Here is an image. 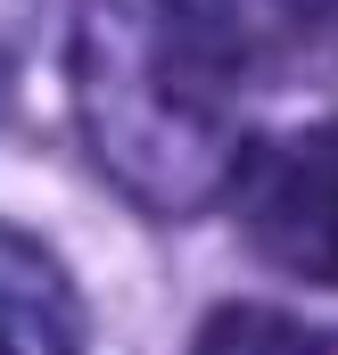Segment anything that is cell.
Returning <instances> with one entry per match:
<instances>
[{
  "label": "cell",
  "mask_w": 338,
  "mask_h": 355,
  "mask_svg": "<svg viewBox=\"0 0 338 355\" xmlns=\"http://www.w3.org/2000/svg\"><path fill=\"white\" fill-rule=\"evenodd\" d=\"M66 83L107 182L157 215L223 198L248 166L240 50L190 0H83Z\"/></svg>",
  "instance_id": "obj_1"
},
{
  "label": "cell",
  "mask_w": 338,
  "mask_h": 355,
  "mask_svg": "<svg viewBox=\"0 0 338 355\" xmlns=\"http://www.w3.org/2000/svg\"><path fill=\"white\" fill-rule=\"evenodd\" d=\"M0 355H83L75 281L17 223H0Z\"/></svg>",
  "instance_id": "obj_2"
},
{
  "label": "cell",
  "mask_w": 338,
  "mask_h": 355,
  "mask_svg": "<svg viewBox=\"0 0 338 355\" xmlns=\"http://www.w3.org/2000/svg\"><path fill=\"white\" fill-rule=\"evenodd\" d=\"M198 355H314V339L297 331V322H281V314H223L206 339H198Z\"/></svg>",
  "instance_id": "obj_3"
}]
</instances>
